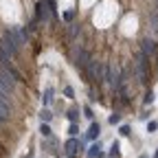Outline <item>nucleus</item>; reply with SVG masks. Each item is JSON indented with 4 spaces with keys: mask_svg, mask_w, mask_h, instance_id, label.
<instances>
[{
    "mask_svg": "<svg viewBox=\"0 0 158 158\" xmlns=\"http://www.w3.org/2000/svg\"><path fill=\"white\" fill-rule=\"evenodd\" d=\"M35 9H37V13H35V20H46V18H48V13H51L48 5H46V0H40V2L35 5Z\"/></svg>",
    "mask_w": 158,
    "mask_h": 158,
    "instance_id": "obj_4",
    "label": "nucleus"
},
{
    "mask_svg": "<svg viewBox=\"0 0 158 158\" xmlns=\"http://www.w3.org/2000/svg\"><path fill=\"white\" fill-rule=\"evenodd\" d=\"M156 130H158V121H149V123H147V132H149V134H154Z\"/></svg>",
    "mask_w": 158,
    "mask_h": 158,
    "instance_id": "obj_21",
    "label": "nucleus"
},
{
    "mask_svg": "<svg viewBox=\"0 0 158 158\" xmlns=\"http://www.w3.org/2000/svg\"><path fill=\"white\" fill-rule=\"evenodd\" d=\"M99 136H101V125H99L97 121H92V123H90V130H88V134H86V138H88V141H99Z\"/></svg>",
    "mask_w": 158,
    "mask_h": 158,
    "instance_id": "obj_5",
    "label": "nucleus"
},
{
    "mask_svg": "<svg viewBox=\"0 0 158 158\" xmlns=\"http://www.w3.org/2000/svg\"><path fill=\"white\" fill-rule=\"evenodd\" d=\"M141 44H143V51H141V53H145L147 57H149V55H154V51H156V40H152V37H145Z\"/></svg>",
    "mask_w": 158,
    "mask_h": 158,
    "instance_id": "obj_7",
    "label": "nucleus"
},
{
    "mask_svg": "<svg viewBox=\"0 0 158 158\" xmlns=\"http://www.w3.org/2000/svg\"><path fill=\"white\" fill-rule=\"evenodd\" d=\"M138 158H149V156H145V154H143V156H138Z\"/></svg>",
    "mask_w": 158,
    "mask_h": 158,
    "instance_id": "obj_24",
    "label": "nucleus"
},
{
    "mask_svg": "<svg viewBox=\"0 0 158 158\" xmlns=\"http://www.w3.org/2000/svg\"><path fill=\"white\" fill-rule=\"evenodd\" d=\"M66 116H68L70 123H77V118H79V108H70V110L66 112Z\"/></svg>",
    "mask_w": 158,
    "mask_h": 158,
    "instance_id": "obj_12",
    "label": "nucleus"
},
{
    "mask_svg": "<svg viewBox=\"0 0 158 158\" xmlns=\"http://www.w3.org/2000/svg\"><path fill=\"white\" fill-rule=\"evenodd\" d=\"M64 97H68V99H75V90H73V86H66V88H64Z\"/></svg>",
    "mask_w": 158,
    "mask_h": 158,
    "instance_id": "obj_19",
    "label": "nucleus"
},
{
    "mask_svg": "<svg viewBox=\"0 0 158 158\" xmlns=\"http://www.w3.org/2000/svg\"><path fill=\"white\" fill-rule=\"evenodd\" d=\"M97 158H106V154H103V152H99V154H97Z\"/></svg>",
    "mask_w": 158,
    "mask_h": 158,
    "instance_id": "obj_22",
    "label": "nucleus"
},
{
    "mask_svg": "<svg viewBox=\"0 0 158 158\" xmlns=\"http://www.w3.org/2000/svg\"><path fill=\"white\" fill-rule=\"evenodd\" d=\"M0 48H2L7 55H15L18 53V42H15V37L11 31H5L2 37H0Z\"/></svg>",
    "mask_w": 158,
    "mask_h": 158,
    "instance_id": "obj_1",
    "label": "nucleus"
},
{
    "mask_svg": "<svg viewBox=\"0 0 158 158\" xmlns=\"http://www.w3.org/2000/svg\"><path fill=\"white\" fill-rule=\"evenodd\" d=\"M84 116L88 118V121H90V123L94 121V114H92V108H90V106H84Z\"/></svg>",
    "mask_w": 158,
    "mask_h": 158,
    "instance_id": "obj_16",
    "label": "nucleus"
},
{
    "mask_svg": "<svg viewBox=\"0 0 158 158\" xmlns=\"http://www.w3.org/2000/svg\"><path fill=\"white\" fill-rule=\"evenodd\" d=\"M79 149H81V138H75V136H70L68 141L64 143V152H66V156L68 158H73Z\"/></svg>",
    "mask_w": 158,
    "mask_h": 158,
    "instance_id": "obj_2",
    "label": "nucleus"
},
{
    "mask_svg": "<svg viewBox=\"0 0 158 158\" xmlns=\"http://www.w3.org/2000/svg\"><path fill=\"white\" fill-rule=\"evenodd\" d=\"M118 134H121V136H130V134H132L130 125H121V127H118Z\"/></svg>",
    "mask_w": 158,
    "mask_h": 158,
    "instance_id": "obj_18",
    "label": "nucleus"
},
{
    "mask_svg": "<svg viewBox=\"0 0 158 158\" xmlns=\"http://www.w3.org/2000/svg\"><path fill=\"white\" fill-rule=\"evenodd\" d=\"M154 158H158V149H156V154H154Z\"/></svg>",
    "mask_w": 158,
    "mask_h": 158,
    "instance_id": "obj_25",
    "label": "nucleus"
},
{
    "mask_svg": "<svg viewBox=\"0 0 158 158\" xmlns=\"http://www.w3.org/2000/svg\"><path fill=\"white\" fill-rule=\"evenodd\" d=\"M40 118H42V123H51L53 121V112L48 108H42V112H40Z\"/></svg>",
    "mask_w": 158,
    "mask_h": 158,
    "instance_id": "obj_10",
    "label": "nucleus"
},
{
    "mask_svg": "<svg viewBox=\"0 0 158 158\" xmlns=\"http://www.w3.org/2000/svg\"><path fill=\"white\" fill-rule=\"evenodd\" d=\"M143 103H145V106H152V103H154V92H152V90H149V92L145 94V99H143Z\"/></svg>",
    "mask_w": 158,
    "mask_h": 158,
    "instance_id": "obj_17",
    "label": "nucleus"
},
{
    "mask_svg": "<svg viewBox=\"0 0 158 158\" xmlns=\"http://www.w3.org/2000/svg\"><path fill=\"white\" fill-rule=\"evenodd\" d=\"M40 134H42L44 138H53V130H51V125H48V123H42V125H40Z\"/></svg>",
    "mask_w": 158,
    "mask_h": 158,
    "instance_id": "obj_11",
    "label": "nucleus"
},
{
    "mask_svg": "<svg viewBox=\"0 0 158 158\" xmlns=\"http://www.w3.org/2000/svg\"><path fill=\"white\" fill-rule=\"evenodd\" d=\"M101 149H103V145H101V141H94V143H92V145L88 147V152H86V156H88V158H97V154H99V152H101Z\"/></svg>",
    "mask_w": 158,
    "mask_h": 158,
    "instance_id": "obj_8",
    "label": "nucleus"
},
{
    "mask_svg": "<svg viewBox=\"0 0 158 158\" xmlns=\"http://www.w3.org/2000/svg\"><path fill=\"white\" fill-rule=\"evenodd\" d=\"M0 114L9 116V101H5V99H0Z\"/></svg>",
    "mask_w": 158,
    "mask_h": 158,
    "instance_id": "obj_15",
    "label": "nucleus"
},
{
    "mask_svg": "<svg viewBox=\"0 0 158 158\" xmlns=\"http://www.w3.org/2000/svg\"><path fill=\"white\" fill-rule=\"evenodd\" d=\"M110 158H121V145H118V141H114L110 145Z\"/></svg>",
    "mask_w": 158,
    "mask_h": 158,
    "instance_id": "obj_9",
    "label": "nucleus"
},
{
    "mask_svg": "<svg viewBox=\"0 0 158 158\" xmlns=\"http://www.w3.org/2000/svg\"><path fill=\"white\" fill-rule=\"evenodd\" d=\"M51 101H53V88H46V90H44V97H42V103H44V108H46Z\"/></svg>",
    "mask_w": 158,
    "mask_h": 158,
    "instance_id": "obj_13",
    "label": "nucleus"
},
{
    "mask_svg": "<svg viewBox=\"0 0 158 158\" xmlns=\"http://www.w3.org/2000/svg\"><path fill=\"white\" fill-rule=\"evenodd\" d=\"M7 121V116H2V114H0V123H5Z\"/></svg>",
    "mask_w": 158,
    "mask_h": 158,
    "instance_id": "obj_23",
    "label": "nucleus"
},
{
    "mask_svg": "<svg viewBox=\"0 0 158 158\" xmlns=\"http://www.w3.org/2000/svg\"><path fill=\"white\" fill-rule=\"evenodd\" d=\"M68 134H70V136H77V134H79V125H77V123H70V127H68Z\"/></svg>",
    "mask_w": 158,
    "mask_h": 158,
    "instance_id": "obj_20",
    "label": "nucleus"
},
{
    "mask_svg": "<svg viewBox=\"0 0 158 158\" xmlns=\"http://www.w3.org/2000/svg\"><path fill=\"white\" fill-rule=\"evenodd\" d=\"M108 123H110V125H118V123H121V114H118V112L110 114V116H108Z\"/></svg>",
    "mask_w": 158,
    "mask_h": 158,
    "instance_id": "obj_14",
    "label": "nucleus"
},
{
    "mask_svg": "<svg viewBox=\"0 0 158 158\" xmlns=\"http://www.w3.org/2000/svg\"><path fill=\"white\" fill-rule=\"evenodd\" d=\"M88 64H90V55H88L86 51H79V55L75 57V66H77V68H86Z\"/></svg>",
    "mask_w": 158,
    "mask_h": 158,
    "instance_id": "obj_6",
    "label": "nucleus"
},
{
    "mask_svg": "<svg viewBox=\"0 0 158 158\" xmlns=\"http://www.w3.org/2000/svg\"><path fill=\"white\" fill-rule=\"evenodd\" d=\"M136 70H138V79L141 81H145V77H147V55L141 53L136 59Z\"/></svg>",
    "mask_w": 158,
    "mask_h": 158,
    "instance_id": "obj_3",
    "label": "nucleus"
}]
</instances>
